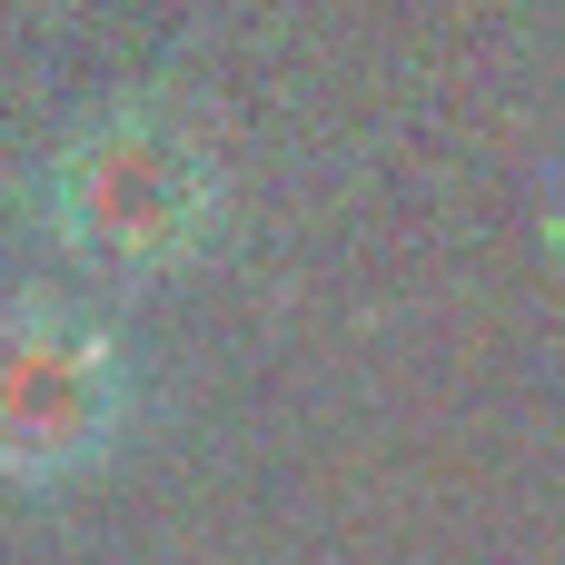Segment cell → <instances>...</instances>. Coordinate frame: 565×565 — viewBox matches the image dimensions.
Listing matches in <instances>:
<instances>
[{"instance_id":"obj_1","label":"cell","mask_w":565,"mask_h":565,"mask_svg":"<svg viewBox=\"0 0 565 565\" xmlns=\"http://www.w3.org/2000/svg\"><path fill=\"white\" fill-rule=\"evenodd\" d=\"M30 209L70 268H89L109 288H149V278H179L218 238L228 179H218V149L199 139V119L179 99L139 89V99L89 109L60 139Z\"/></svg>"},{"instance_id":"obj_2","label":"cell","mask_w":565,"mask_h":565,"mask_svg":"<svg viewBox=\"0 0 565 565\" xmlns=\"http://www.w3.org/2000/svg\"><path fill=\"white\" fill-rule=\"evenodd\" d=\"M139 417L129 338L70 288L0 308V487H70L119 457Z\"/></svg>"}]
</instances>
